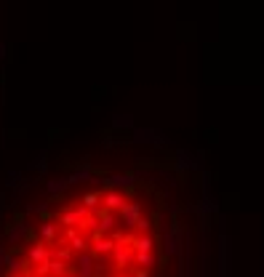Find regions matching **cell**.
Segmentation results:
<instances>
[{"mask_svg":"<svg viewBox=\"0 0 264 277\" xmlns=\"http://www.w3.org/2000/svg\"><path fill=\"white\" fill-rule=\"evenodd\" d=\"M64 277H75V272H70V275H64Z\"/></svg>","mask_w":264,"mask_h":277,"instance_id":"27","label":"cell"},{"mask_svg":"<svg viewBox=\"0 0 264 277\" xmlns=\"http://www.w3.org/2000/svg\"><path fill=\"white\" fill-rule=\"evenodd\" d=\"M112 125H115V128H128V125H131V120H125V117H123V120H115Z\"/></svg>","mask_w":264,"mask_h":277,"instance_id":"23","label":"cell"},{"mask_svg":"<svg viewBox=\"0 0 264 277\" xmlns=\"http://www.w3.org/2000/svg\"><path fill=\"white\" fill-rule=\"evenodd\" d=\"M102 184H107V189H120L123 187H134L136 184V173H112L107 179H102Z\"/></svg>","mask_w":264,"mask_h":277,"instance_id":"6","label":"cell"},{"mask_svg":"<svg viewBox=\"0 0 264 277\" xmlns=\"http://www.w3.org/2000/svg\"><path fill=\"white\" fill-rule=\"evenodd\" d=\"M27 232H30V224H24L22 219H19L14 227H8L5 229V235H8V242H19V240H24L27 237Z\"/></svg>","mask_w":264,"mask_h":277,"instance_id":"15","label":"cell"},{"mask_svg":"<svg viewBox=\"0 0 264 277\" xmlns=\"http://www.w3.org/2000/svg\"><path fill=\"white\" fill-rule=\"evenodd\" d=\"M131 248H134V253H155V237L152 235H136Z\"/></svg>","mask_w":264,"mask_h":277,"instance_id":"10","label":"cell"},{"mask_svg":"<svg viewBox=\"0 0 264 277\" xmlns=\"http://www.w3.org/2000/svg\"><path fill=\"white\" fill-rule=\"evenodd\" d=\"M5 256H8V253H5L3 248H0V267H5Z\"/></svg>","mask_w":264,"mask_h":277,"instance_id":"24","label":"cell"},{"mask_svg":"<svg viewBox=\"0 0 264 277\" xmlns=\"http://www.w3.org/2000/svg\"><path fill=\"white\" fill-rule=\"evenodd\" d=\"M179 232H163V264H166L171 256H179V250H182V245H179Z\"/></svg>","mask_w":264,"mask_h":277,"instance_id":"5","label":"cell"},{"mask_svg":"<svg viewBox=\"0 0 264 277\" xmlns=\"http://www.w3.org/2000/svg\"><path fill=\"white\" fill-rule=\"evenodd\" d=\"M128 203V197L120 189H107V192H102V210H107V213H120V208Z\"/></svg>","mask_w":264,"mask_h":277,"instance_id":"4","label":"cell"},{"mask_svg":"<svg viewBox=\"0 0 264 277\" xmlns=\"http://www.w3.org/2000/svg\"><path fill=\"white\" fill-rule=\"evenodd\" d=\"M94 253H80L77 256V264H75V277H94Z\"/></svg>","mask_w":264,"mask_h":277,"instance_id":"8","label":"cell"},{"mask_svg":"<svg viewBox=\"0 0 264 277\" xmlns=\"http://www.w3.org/2000/svg\"><path fill=\"white\" fill-rule=\"evenodd\" d=\"M45 261H51V245H45V242L38 240L24 250V264H27V269L38 267V264H45Z\"/></svg>","mask_w":264,"mask_h":277,"instance_id":"2","label":"cell"},{"mask_svg":"<svg viewBox=\"0 0 264 277\" xmlns=\"http://www.w3.org/2000/svg\"><path fill=\"white\" fill-rule=\"evenodd\" d=\"M5 269H8V275H24V269H27L24 256H19V253L11 250V253L5 256Z\"/></svg>","mask_w":264,"mask_h":277,"instance_id":"12","label":"cell"},{"mask_svg":"<svg viewBox=\"0 0 264 277\" xmlns=\"http://www.w3.org/2000/svg\"><path fill=\"white\" fill-rule=\"evenodd\" d=\"M139 219H142V203L139 200H128L120 208V213H117V221H120L125 229H134Z\"/></svg>","mask_w":264,"mask_h":277,"instance_id":"3","label":"cell"},{"mask_svg":"<svg viewBox=\"0 0 264 277\" xmlns=\"http://www.w3.org/2000/svg\"><path fill=\"white\" fill-rule=\"evenodd\" d=\"M99 203H102V192H85V195H83V203H80V206H83V208H88L91 213H96Z\"/></svg>","mask_w":264,"mask_h":277,"instance_id":"18","label":"cell"},{"mask_svg":"<svg viewBox=\"0 0 264 277\" xmlns=\"http://www.w3.org/2000/svg\"><path fill=\"white\" fill-rule=\"evenodd\" d=\"M94 179V168L88 166V163H83L77 171H72V173L67 176V187H75V184H80V181H91Z\"/></svg>","mask_w":264,"mask_h":277,"instance_id":"11","label":"cell"},{"mask_svg":"<svg viewBox=\"0 0 264 277\" xmlns=\"http://www.w3.org/2000/svg\"><path fill=\"white\" fill-rule=\"evenodd\" d=\"M48 275H51V277H64V275H70V264H62V261L51 259V261H48Z\"/></svg>","mask_w":264,"mask_h":277,"instance_id":"19","label":"cell"},{"mask_svg":"<svg viewBox=\"0 0 264 277\" xmlns=\"http://www.w3.org/2000/svg\"><path fill=\"white\" fill-rule=\"evenodd\" d=\"M91 245H94V256H110L112 248H115V242H112L110 237H102V240H94Z\"/></svg>","mask_w":264,"mask_h":277,"instance_id":"16","label":"cell"},{"mask_svg":"<svg viewBox=\"0 0 264 277\" xmlns=\"http://www.w3.org/2000/svg\"><path fill=\"white\" fill-rule=\"evenodd\" d=\"M110 259H112V267H115L117 272H125L128 267H134V248H131L125 240L123 242H115Z\"/></svg>","mask_w":264,"mask_h":277,"instance_id":"1","label":"cell"},{"mask_svg":"<svg viewBox=\"0 0 264 277\" xmlns=\"http://www.w3.org/2000/svg\"><path fill=\"white\" fill-rule=\"evenodd\" d=\"M64 189H67V179H54V181H48V195L62 197Z\"/></svg>","mask_w":264,"mask_h":277,"instance_id":"20","label":"cell"},{"mask_svg":"<svg viewBox=\"0 0 264 277\" xmlns=\"http://www.w3.org/2000/svg\"><path fill=\"white\" fill-rule=\"evenodd\" d=\"M96 216H99V224H96V232L99 235H112L115 232V227H117V213H107V210H96Z\"/></svg>","mask_w":264,"mask_h":277,"instance_id":"7","label":"cell"},{"mask_svg":"<svg viewBox=\"0 0 264 277\" xmlns=\"http://www.w3.org/2000/svg\"><path fill=\"white\" fill-rule=\"evenodd\" d=\"M16 179H19V171H11V173H8V187H14Z\"/></svg>","mask_w":264,"mask_h":277,"instance_id":"22","label":"cell"},{"mask_svg":"<svg viewBox=\"0 0 264 277\" xmlns=\"http://www.w3.org/2000/svg\"><path fill=\"white\" fill-rule=\"evenodd\" d=\"M152 227H155V224H152V219H144V216H142V219L136 221L134 232H139V235H150V229H152Z\"/></svg>","mask_w":264,"mask_h":277,"instance_id":"21","label":"cell"},{"mask_svg":"<svg viewBox=\"0 0 264 277\" xmlns=\"http://www.w3.org/2000/svg\"><path fill=\"white\" fill-rule=\"evenodd\" d=\"M3 51H5V48H3V45H0V56H3Z\"/></svg>","mask_w":264,"mask_h":277,"instance_id":"28","label":"cell"},{"mask_svg":"<svg viewBox=\"0 0 264 277\" xmlns=\"http://www.w3.org/2000/svg\"><path fill=\"white\" fill-rule=\"evenodd\" d=\"M8 277H27V275H8Z\"/></svg>","mask_w":264,"mask_h":277,"instance_id":"26","label":"cell"},{"mask_svg":"<svg viewBox=\"0 0 264 277\" xmlns=\"http://www.w3.org/2000/svg\"><path fill=\"white\" fill-rule=\"evenodd\" d=\"M117 277H134V275H131V272H120V275H117Z\"/></svg>","mask_w":264,"mask_h":277,"instance_id":"25","label":"cell"},{"mask_svg":"<svg viewBox=\"0 0 264 277\" xmlns=\"http://www.w3.org/2000/svg\"><path fill=\"white\" fill-rule=\"evenodd\" d=\"M64 237H67V242H70L72 253H85V248H88V242H85V237H83L80 232H77V229L67 227V229H64Z\"/></svg>","mask_w":264,"mask_h":277,"instance_id":"9","label":"cell"},{"mask_svg":"<svg viewBox=\"0 0 264 277\" xmlns=\"http://www.w3.org/2000/svg\"><path fill=\"white\" fill-rule=\"evenodd\" d=\"M56 237H59V229H56V224H51V221L40 224V237H38V240H40V242H45V245H56Z\"/></svg>","mask_w":264,"mask_h":277,"instance_id":"14","label":"cell"},{"mask_svg":"<svg viewBox=\"0 0 264 277\" xmlns=\"http://www.w3.org/2000/svg\"><path fill=\"white\" fill-rule=\"evenodd\" d=\"M51 259L62 261V264H72V248L64 240L56 242V248H51Z\"/></svg>","mask_w":264,"mask_h":277,"instance_id":"13","label":"cell"},{"mask_svg":"<svg viewBox=\"0 0 264 277\" xmlns=\"http://www.w3.org/2000/svg\"><path fill=\"white\" fill-rule=\"evenodd\" d=\"M134 267H142L144 272L155 267V253H134Z\"/></svg>","mask_w":264,"mask_h":277,"instance_id":"17","label":"cell"}]
</instances>
